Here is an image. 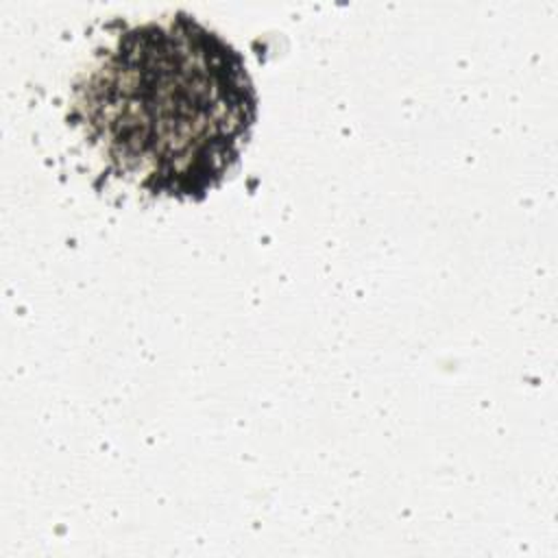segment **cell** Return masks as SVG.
Here are the masks:
<instances>
[{
  "label": "cell",
  "instance_id": "cell-1",
  "mask_svg": "<svg viewBox=\"0 0 558 558\" xmlns=\"http://www.w3.org/2000/svg\"><path fill=\"white\" fill-rule=\"evenodd\" d=\"M74 120L124 179L203 198L233 170L257 96L242 54L187 13L126 26L74 87Z\"/></svg>",
  "mask_w": 558,
  "mask_h": 558
}]
</instances>
